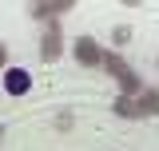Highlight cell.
Here are the masks:
<instances>
[{
    "instance_id": "1",
    "label": "cell",
    "mask_w": 159,
    "mask_h": 151,
    "mask_svg": "<svg viewBox=\"0 0 159 151\" xmlns=\"http://www.w3.org/2000/svg\"><path fill=\"white\" fill-rule=\"evenodd\" d=\"M64 56V28L56 24H44V32H40V60L44 64H56V60Z\"/></svg>"
},
{
    "instance_id": "2",
    "label": "cell",
    "mask_w": 159,
    "mask_h": 151,
    "mask_svg": "<svg viewBox=\"0 0 159 151\" xmlns=\"http://www.w3.org/2000/svg\"><path fill=\"white\" fill-rule=\"evenodd\" d=\"M64 12H72V0H36V4H28V16L40 20V24H56Z\"/></svg>"
},
{
    "instance_id": "3",
    "label": "cell",
    "mask_w": 159,
    "mask_h": 151,
    "mask_svg": "<svg viewBox=\"0 0 159 151\" xmlns=\"http://www.w3.org/2000/svg\"><path fill=\"white\" fill-rule=\"evenodd\" d=\"M72 56H76L80 68H99L103 48L96 44V36H76V44H72Z\"/></svg>"
},
{
    "instance_id": "4",
    "label": "cell",
    "mask_w": 159,
    "mask_h": 151,
    "mask_svg": "<svg viewBox=\"0 0 159 151\" xmlns=\"http://www.w3.org/2000/svg\"><path fill=\"white\" fill-rule=\"evenodd\" d=\"M28 88H32V76L24 68H4V92L8 95H24Z\"/></svg>"
},
{
    "instance_id": "5",
    "label": "cell",
    "mask_w": 159,
    "mask_h": 151,
    "mask_svg": "<svg viewBox=\"0 0 159 151\" xmlns=\"http://www.w3.org/2000/svg\"><path fill=\"white\" fill-rule=\"evenodd\" d=\"M99 72H107V76H116V80H123V76L135 72V68L119 56V52H111V48H107V52H103V60H99Z\"/></svg>"
},
{
    "instance_id": "6",
    "label": "cell",
    "mask_w": 159,
    "mask_h": 151,
    "mask_svg": "<svg viewBox=\"0 0 159 151\" xmlns=\"http://www.w3.org/2000/svg\"><path fill=\"white\" fill-rule=\"evenodd\" d=\"M111 115H119V119H139V95H116L111 99Z\"/></svg>"
},
{
    "instance_id": "7",
    "label": "cell",
    "mask_w": 159,
    "mask_h": 151,
    "mask_svg": "<svg viewBox=\"0 0 159 151\" xmlns=\"http://www.w3.org/2000/svg\"><path fill=\"white\" fill-rule=\"evenodd\" d=\"M147 115H159V88L139 92V119H147Z\"/></svg>"
},
{
    "instance_id": "8",
    "label": "cell",
    "mask_w": 159,
    "mask_h": 151,
    "mask_svg": "<svg viewBox=\"0 0 159 151\" xmlns=\"http://www.w3.org/2000/svg\"><path fill=\"white\" fill-rule=\"evenodd\" d=\"M131 36H135V32H131V24H116V28H111V52L127 48V44H131Z\"/></svg>"
},
{
    "instance_id": "9",
    "label": "cell",
    "mask_w": 159,
    "mask_h": 151,
    "mask_svg": "<svg viewBox=\"0 0 159 151\" xmlns=\"http://www.w3.org/2000/svg\"><path fill=\"white\" fill-rule=\"evenodd\" d=\"M143 92V80H139V72H127L123 80H119V95H139Z\"/></svg>"
},
{
    "instance_id": "10",
    "label": "cell",
    "mask_w": 159,
    "mask_h": 151,
    "mask_svg": "<svg viewBox=\"0 0 159 151\" xmlns=\"http://www.w3.org/2000/svg\"><path fill=\"white\" fill-rule=\"evenodd\" d=\"M72 123H76L72 112H60V115H56V131H72Z\"/></svg>"
},
{
    "instance_id": "11",
    "label": "cell",
    "mask_w": 159,
    "mask_h": 151,
    "mask_svg": "<svg viewBox=\"0 0 159 151\" xmlns=\"http://www.w3.org/2000/svg\"><path fill=\"white\" fill-rule=\"evenodd\" d=\"M4 68H8V44L0 40V72H4Z\"/></svg>"
},
{
    "instance_id": "12",
    "label": "cell",
    "mask_w": 159,
    "mask_h": 151,
    "mask_svg": "<svg viewBox=\"0 0 159 151\" xmlns=\"http://www.w3.org/2000/svg\"><path fill=\"white\" fill-rule=\"evenodd\" d=\"M0 135H4V123H0Z\"/></svg>"
},
{
    "instance_id": "13",
    "label": "cell",
    "mask_w": 159,
    "mask_h": 151,
    "mask_svg": "<svg viewBox=\"0 0 159 151\" xmlns=\"http://www.w3.org/2000/svg\"><path fill=\"white\" fill-rule=\"evenodd\" d=\"M155 68H159V60H155Z\"/></svg>"
}]
</instances>
